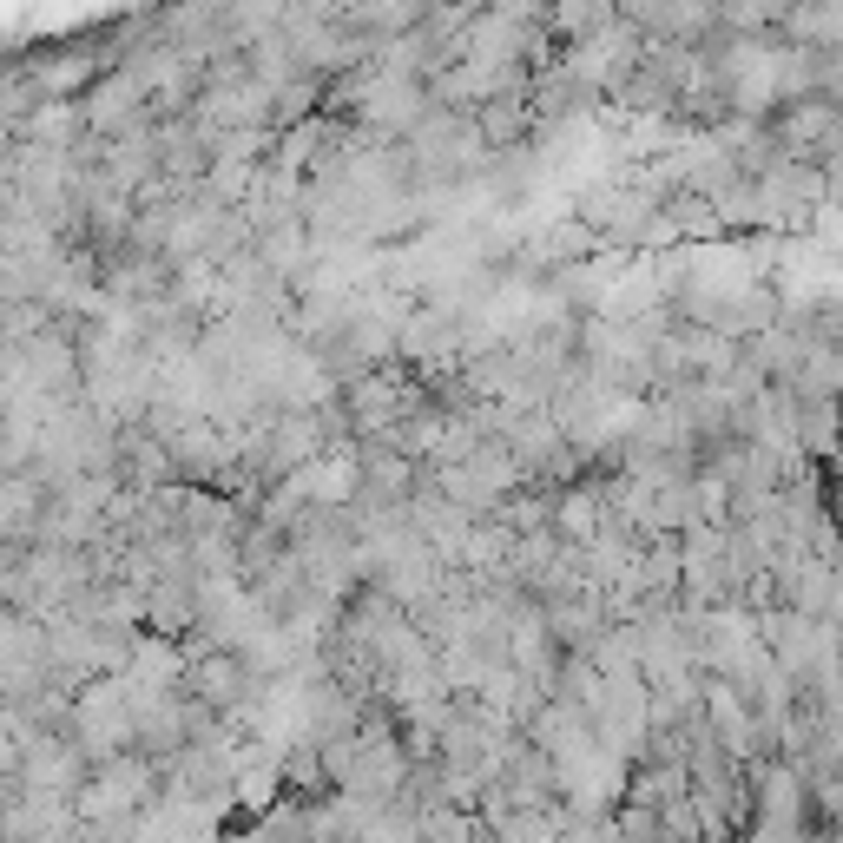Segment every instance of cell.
<instances>
[{
    "label": "cell",
    "instance_id": "obj_1",
    "mask_svg": "<svg viewBox=\"0 0 843 843\" xmlns=\"http://www.w3.org/2000/svg\"><path fill=\"white\" fill-rule=\"evenodd\" d=\"M501 106H508V99H501ZM501 106H488V112H481V132H488L494 145H508L514 132L527 126V112H501Z\"/></svg>",
    "mask_w": 843,
    "mask_h": 843
}]
</instances>
